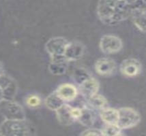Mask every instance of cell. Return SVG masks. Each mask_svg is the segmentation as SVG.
<instances>
[{
  "instance_id": "5b68a950",
  "label": "cell",
  "mask_w": 146,
  "mask_h": 136,
  "mask_svg": "<svg viewBox=\"0 0 146 136\" xmlns=\"http://www.w3.org/2000/svg\"><path fill=\"white\" fill-rule=\"evenodd\" d=\"M1 113L6 120H25V112L23 108L14 100L3 101Z\"/></svg>"
},
{
  "instance_id": "d6986e66",
  "label": "cell",
  "mask_w": 146,
  "mask_h": 136,
  "mask_svg": "<svg viewBox=\"0 0 146 136\" xmlns=\"http://www.w3.org/2000/svg\"><path fill=\"white\" fill-rule=\"evenodd\" d=\"M88 101L91 108L101 110L107 108L108 106V101L105 97L100 94H95L88 98Z\"/></svg>"
},
{
  "instance_id": "e0dca14e",
  "label": "cell",
  "mask_w": 146,
  "mask_h": 136,
  "mask_svg": "<svg viewBox=\"0 0 146 136\" xmlns=\"http://www.w3.org/2000/svg\"><path fill=\"white\" fill-rule=\"evenodd\" d=\"M100 116L101 119L107 125H117L118 111L117 109L107 107L100 110Z\"/></svg>"
},
{
  "instance_id": "6da1fadb",
  "label": "cell",
  "mask_w": 146,
  "mask_h": 136,
  "mask_svg": "<svg viewBox=\"0 0 146 136\" xmlns=\"http://www.w3.org/2000/svg\"><path fill=\"white\" fill-rule=\"evenodd\" d=\"M132 1H99L96 8L98 18L104 24L115 25L130 16Z\"/></svg>"
},
{
  "instance_id": "52a82bcc",
  "label": "cell",
  "mask_w": 146,
  "mask_h": 136,
  "mask_svg": "<svg viewBox=\"0 0 146 136\" xmlns=\"http://www.w3.org/2000/svg\"><path fill=\"white\" fill-rule=\"evenodd\" d=\"M68 41L63 37H53L45 44V49L51 58L64 56Z\"/></svg>"
},
{
  "instance_id": "7c38bea8",
  "label": "cell",
  "mask_w": 146,
  "mask_h": 136,
  "mask_svg": "<svg viewBox=\"0 0 146 136\" xmlns=\"http://www.w3.org/2000/svg\"><path fill=\"white\" fill-rule=\"evenodd\" d=\"M79 85L80 92L88 99L94 95L98 93L100 87V84L98 80L92 75L79 84Z\"/></svg>"
},
{
  "instance_id": "d4e9b609",
  "label": "cell",
  "mask_w": 146,
  "mask_h": 136,
  "mask_svg": "<svg viewBox=\"0 0 146 136\" xmlns=\"http://www.w3.org/2000/svg\"><path fill=\"white\" fill-rule=\"evenodd\" d=\"M115 136H126V135H125L124 133H122V132L121 131V132H119V133L117 134V135H115Z\"/></svg>"
},
{
  "instance_id": "277c9868",
  "label": "cell",
  "mask_w": 146,
  "mask_h": 136,
  "mask_svg": "<svg viewBox=\"0 0 146 136\" xmlns=\"http://www.w3.org/2000/svg\"><path fill=\"white\" fill-rule=\"evenodd\" d=\"M18 87L11 77L2 75L0 77V104L3 101H13L17 93Z\"/></svg>"
},
{
  "instance_id": "44dd1931",
  "label": "cell",
  "mask_w": 146,
  "mask_h": 136,
  "mask_svg": "<svg viewBox=\"0 0 146 136\" xmlns=\"http://www.w3.org/2000/svg\"><path fill=\"white\" fill-rule=\"evenodd\" d=\"M104 136H115L121 131L117 125H107L101 129Z\"/></svg>"
},
{
  "instance_id": "9c48e42d",
  "label": "cell",
  "mask_w": 146,
  "mask_h": 136,
  "mask_svg": "<svg viewBox=\"0 0 146 136\" xmlns=\"http://www.w3.org/2000/svg\"><path fill=\"white\" fill-rule=\"evenodd\" d=\"M117 64L113 58L102 57L95 63V70L99 75L102 76H110L115 73Z\"/></svg>"
},
{
  "instance_id": "5bb4252c",
  "label": "cell",
  "mask_w": 146,
  "mask_h": 136,
  "mask_svg": "<svg viewBox=\"0 0 146 136\" xmlns=\"http://www.w3.org/2000/svg\"><path fill=\"white\" fill-rule=\"evenodd\" d=\"M57 94L64 101H72L78 95V90L74 84L64 83L60 84L55 91Z\"/></svg>"
},
{
  "instance_id": "30bf717a",
  "label": "cell",
  "mask_w": 146,
  "mask_h": 136,
  "mask_svg": "<svg viewBox=\"0 0 146 136\" xmlns=\"http://www.w3.org/2000/svg\"><path fill=\"white\" fill-rule=\"evenodd\" d=\"M142 65L138 59L128 58L124 59L119 65V70L125 76L135 77L141 72Z\"/></svg>"
},
{
  "instance_id": "ba28073f",
  "label": "cell",
  "mask_w": 146,
  "mask_h": 136,
  "mask_svg": "<svg viewBox=\"0 0 146 136\" xmlns=\"http://www.w3.org/2000/svg\"><path fill=\"white\" fill-rule=\"evenodd\" d=\"M122 47V40L117 35L107 34L102 36L100 40V49L106 54L118 53Z\"/></svg>"
},
{
  "instance_id": "cb8c5ba5",
  "label": "cell",
  "mask_w": 146,
  "mask_h": 136,
  "mask_svg": "<svg viewBox=\"0 0 146 136\" xmlns=\"http://www.w3.org/2000/svg\"><path fill=\"white\" fill-rule=\"evenodd\" d=\"M3 72H4V69H3V63H1V61H0V77H1L2 75L4 74Z\"/></svg>"
},
{
  "instance_id": "603a6c76",
  "label": "cell",
  "mask_w": 146,
  "mask_h": 136,
  "mask_svg": "<svg viewBox=\"0 0 146 136\" xmlns=\"http://www.w3.org/2000/svg\"><path fill=\"white\" fill-rule=\"evenodd\" d=\"M80 136H104L102 131L98 129L88 128V129L83 131L80 134Z\"/></svg>"
},
{
  "instance_id": "4fadbf2b",
  "label": "cell",
  "mask_w": 146,
  "mask_h": 136,
  "mask_svg": "<svg viewBox=\"0 0 146 136\" xmlns=\"http://www.w3.org/2000/svg\"><path fill=\"white\" fill-rule=\"evenodd\" d=\"M68 63L64 56L51 58L48 70L53 75H62L66 72L68 68Z\"/></svg>"
},
{
  "instance_id": "3957f363",
  "label": "cell",
  "mask_w": 146,
  "mask_h": 136,
  "mask_svg": "<svg viewBox=\"0 0 146 136\" xmlns=\"http://www.w3.org/2000/svg\"><path fill=\"white\" fill-rule=\"evenodd\" d=\"M117 125L121 130L137 126L141 121V115L133 108L124 107L117 110Z\"/></svg>"
},
{
  "instance_id": "7402d4cb",
  "label": "cell",
  "mask_w": 146,
  "mask_h": 136,
  "mask_svg": "<svg viewBox=\"0 0 146 136\" xmlns=\"http://www.w3.org/2000/svg\"><path fill=\"white\" fill-rule=\"evenodd\" d=\"M90 76H91V74L88 71H86L85 69L78 68L74 71V78L79 84Z\"/></svg>"
},
{
  "instance_id": "ac0fdd59",
  "label": "cell",
  "mask_w": 146,
  "mask_h": 136,
  "mask_svg": "<svg viewBox=\"0 0 146 136\" xmlns=\"http://www.w3.org/2000/svg\"><path fill=\"white\" fill-rule=\"evenodd\" d=\"M44 104L49 110L56 111L65 104V101L54 91L45 98Z\"/></svg>"
},
{
  "instance_id": "8992f818",
  "label": "cell",
  "mask_w": 146,
  "mask_h": 136,
  "mask_svg": "<svg viewBox=\"0 0 146 136\" xmlns=\"http://www.w3.org/2000/svg\"><path fill=\"white\" fill-rule=\"evenodd\" d=\"M145 1H132L130 16L133 23L141 32H145Z\"/></svg>"
},
{
  "instance_id": "ffe728a7",
  "label": "cell",
  "mask_w": 146,
  "mask_h": 136,
  "mask_svg": "<svg viewBox=\"0 0 146 136\" xmlns=\"http://www.w3.org/2000/svg\"><path fill=\"white\" fill-rule=\"evenodd\" d=\"M41 103V98L36 94L29 95L25 99V104L29 108H38V106H40Z\"/></svg>"
},
{
  "instance_id": "7a4b0ae2",
  "label": "cell",
  "mask_w": 146,
  "mask_h": 136,
  "mask_svg": "<svg viewBox=\"0 0 146 136\" xmlns=\"http://www.w3.org/2000/svg\"><path fill=\"white\" fill-rule=\"evenodd\" d=\"M0 136H33V130L26 119H5L0 125Z\"/></svg>"
},
{
  "instance_id": "2e32d148",
  "label": "cell",
  "mask_w": 146,
  "mask_h": 136,
  "mask_svg": "<svg viewBox=\"0 0 146 136\" xmlns=\"http://www.w3.org/2000/svg\"><path fill=\"white\" fill-rule=\"evenodd\" d=\"M77 120L83 126L91 128L95 122V114L93 110L87 106L81 108V114Z\"/></svg>"
},
{
  "instance_id": "9a60e30c",
  "label": "cell",
  "mask_w": 146,
  "mask_h": 136,
  "mask_svg": "<svg viewBox=\"0 0 146 136\" xmlns=\"http://www.w3.org/2000/svg\"><path fill=\"white\" fill-rule=\"evenodd\" d=\"M55 112L57 120L62 125L69 126L75 121L72 115V106L68 104H65L60 109L56 110Z\"/></svg>"
},
{
  "instance_id": "8fae6325",
  "label": "cell",
  "mask_w": 146,
  "mask_h": 136,
  "mask_svg": "<svg viewBox=\"0 0 146 136\" xmlns=\"http://www.w3.org/2000/svg\"><path fill=\"white\" fill-rule=\"evenodd\" d=\"M85 53V46L79 41L69 42L64 53V57L68 61H77Z\"/></svg>"
}]
</instances>
